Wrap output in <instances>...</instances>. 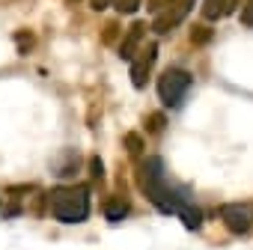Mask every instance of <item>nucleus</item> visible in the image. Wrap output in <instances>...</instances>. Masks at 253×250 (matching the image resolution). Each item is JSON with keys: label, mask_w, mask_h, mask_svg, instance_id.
<instances>
[{"label": "nucleus", "mask_w": 253, "mask_h": 250, "mask_svg": "<svg viewBox=\"0 0 253 250\" xmlns=\"http://www.w3.org/2000/svg\"><path fill=\"white\" fill-rule=\"evenodd\" d=\"M140 188L143 194L164 211V214H179L191 197L185 188H173L167 173H164V161L161 158H146V164L140 167Z\"/></svg>", "instance_id": "1"}, {"label": "nucleus", "mask_w": 253, "mask_h": 250, "mask_svg": "<svg viewBox=\"0 0 253 250\" xmlns=\"http://www.w3.org/2000/svg\"><path fill=\"white\" fill-rule=\"evenodd\" d=\"M51 211L63 223H81L89 214V197L86 188H60L51 194Z\"/></svg>", "instance_id": "2"}, {"label": "nucleus", "mask_w": 253, "mask_h": 250, "mask_svg": "<svg viewBox=\"0 0 253 250\" xmlns=\"http://www.w3.org/2000/svg\"><path fill=\"white\" fill-rule=\"evenodd\" d=\"M191 86H194V75L185 72V69H167L158 78V95L167 107H182Z\"/></svg>", "instance_id": "3"}, {"label": "nucleus", "mask_w": 253, "mask_h": 250, "mask_svg": "<svg viewBox=\"0 0 253 250\" xmlns=\"http://www.w3.org/2000/svg\"><path fill=\"white\" fill-rule=\"evenodd\" d=\"M220 217H223L226 229L235 232V235H241V232L250 229V208L241 206V203H226V206H220Z\"/></svg>", "instance_id": "4"}, {"label": "nucleus", "mask_w": 253, "mask_h": 250, "mask_svg": "<svg viewBox=\"0 0 253 250\" xmlns=\"http://www.w3.org/2000/svg\"><path fill=\"white\" fill-rule=\"evenodd\" d=\"M155 63V45H149L146 51H143V57L131 66V78H134V86H143L146 83V72H149V66Z\"/></svg>", "instance_id": "5"}, {"label": "nucleus", "mask_w": 253, "mask_h": 250, "mask_svg": "<svg viewBox=\"0 0 253 250\" xmlns=\"http://www.w3.org/2000/svg\"><path fill=\"white\" fill-rule=\"evenodd\" d=\"M143 30H146L143 24H134V27H131V33L125 36V42L119 45V57H122V60H134V51H137V42H140Z\"/></svg>", "instance_id": "6"}, {"label": "nucleus", "mask_w": 253, "mask_h": 250, "mask_svg": "<svg viewBox=\"0 0 253 250\" xmlns=\"http://www.w3.org/2000/svg\"><path fill=\"white\" fill-rule=\"evenodd\" d=\"M125 214H128V203H125L122 197H113L104 203V217L107 220H122Z\"/></svg>", "instance_id": "7"}, {"label": "nucleus", "mask_w": 253, "mask_h": 250, "mask_svg": "<svg viewBox=\"0 0 253 250\" xmlns=\"http://www.w3.org/2000/svg\"><path fill=\"white\" fill-rule=\"evenodd\" d=\"M113 3H116L119 12H134V9L140 6V0H113Z\"/></svg>", "instance_id": "8"}, {"label": "nucleus", "mask_w": 253, "mask_h": 250, "mask_svg": "<svg viewBox=\"0 0 253 250\" xmlns=\"http://www.w3.org/2000/svg\"><path fill=\"white\" fill-rule=\"evenodd\" d=\"M161 128H164V116H161V113H152V116H149V131L155 134V131H161Z\"/></svg>", "instance_id": "9"}, {"label": "nucleus", "mask_w": 253, "mask_h": 250, "mask_svg": "<svg viewBox=\"0 0 253 250\" xmlns=\"http://www.w3.org/2000/svg\"><path fill=\"white\" fill-rule=\"evenodd\" d=\"M170 3H176V0H149V9H152V12H161V9H167Z\"/></svg>", "instance_id": "10"}, {"label": "nucleus", "mask_w": 253, "mask_h": 250, "mask_svg": "<svg viewBox=\"0 0 253 250\" xmlns=\"http://www.w3.org/2000/svg\"><path fill=\"white\" fill-rule=\"evenodd\" d=\"M125 143H128L131 152H140V137L137 134H128V137H125Z\"/></svg>", "instance_id": "11"}, {"label": "nucleus", "mask_w": 253, "mask_h": 250, "mask_svg": "<svg viewBox=\"0 0 253 250\" xmlns=\"http://www.w3.org/2000/svg\"><path fill=\"white\" fill-rule=\"evenodd\" d=\"M89 167H92V176H95V179H101V170H104V167H101V161H98V158H92V161H89Z\"/></svg>", "instance_id": "12"}, {"label": "nucleus", "mask_w": 253, "mask_h": 250, "mask_svg": "<svg viewBox=\"0 0 253 250\" xmlns=\"http://www.w3.org/2000/svg\"><path fill=\"white\" fill-rule=\"evenodd\" d=\"M241 21H244V24H253V0H250V6H247V12L241 15Z\"/></svg>", "instance_id": "13"}, {"label": "nucleus", "mask_w": 253, "mask_h": 250, "mask_svg": "<svg viewBox=\"0 0 253 250\" xmlns=\"http://www.w3.org/2000/svg\"><path fill=\"white\" fill-rule=\"evenodd\" d=\"M191 39H197V42H206V39H209V30H206V27H200V33H194Z\"/></svg>", "instance_id": "14"}]
</instances>
